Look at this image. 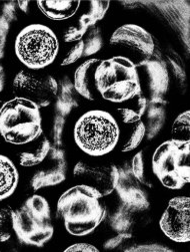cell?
I'll list each match as a JSON object with an SVG mask.
<instances>
[{"label":"cell","mask_w":190,"mask_h":252,"mask_svg":"<svg viewBox=\"0 0 190 252\" xmlns=\"http://www.w3.org/2000/svg\"><path fill=\"white\" fill-rule=\"evenodd\" d=\"M103 195L92 187L77 185L61 194L57 201V218L73 236H85L103 221L106 206Z\"/></svg>","instance_id":"cell-1"},{"label":"cell","mask_w":190,"mask_h":252,"mask_svg":"<svg viewBox=\"0 0 190 252\" xmlns=\"http://www.w3.org/2000/svg\"><path fill=\"white\" fill-rule=\"evenodd\" d=\"M94 82L101 98L114 104H123L141 93L137 67L124 56L100 60L94 72Z\"/></svg>","instance_id":"cell-2"},{"label":"cell","mask_w":190,"mask_h":252,"mask_svg":"<svg viewBox=\"0 0 190 252\" xmlns=\"http://www.w3.org/2000/svg\"><path fill=\"white\" fill-rule=\"evenodd\" d=\"M42 135L40 108L32 101L15 97L0 107V136L8 144L22 146Z\"/></svg>","instance_id":"cell-3"},{"label":"cell","mask_w":190,"mask_h":252,"mask_svg":"<svg viewBox=\"0 0 190 252\" xmlns=\"http://www.w3.org/2000/svg\"><path fill=\"white\" fill-rule=\"evenodd\" d=\"M73 136L75 144L83 153L91 157H102L117 146L120 129L110 113L91 110L75 123Z\"/></svg>","instance_id":"cell-4"},{"label":"cell","mask_w":190,"mask_h":252,"mask_svg":"<svg viewBox=\"0 0 190 252\" xmlns=\"http://www.w3.org/2000/svg\"><path fill=\"white\" fill-rule=\"evenodd\" d=\"M12 219L13 231L25 244L39 247L53 236L50 206L41 195L34 194L28 197L16 211H13Z\"/></svg>","instance_id":"cell-5"},{"label":"cell","mask_w":190,"mask_h":252,"mask_svg":"<svg viewBox=\"0 0 190 252\" xmlns=\"http://www.w3.org/2000/svg\"><path fill=\"white\" fill-rule=\"evenodd\" d=\"M14 50L18 60L30 70H40L51 65L59 51L55 33L43 24L24 27L15 39Z\"/></svg>","instance_id":"cell-6"},{"label":"cell","mask_w":190,"mask_h":252,"mask_svg":"<svg viewBox=\"0 0 190 252\" xmlns=\"http://www.w3.org/2000/svg\"><path fill=\"white\" fill-rule=\"evenodd\" d=\"M190 142L172 139L162 143L152 157V171L169 189H180L190 181Z\"/></svg>","instance_id":"cell-7"},{"label":"cell","mask_w":190,"mask_h":252,"mask_svg":"<svg viewBox=\"0 0 190 252\" xmlns=\"http://www.w3.org/2000/svg\"><path fill=\"white\" fill-rule=\"evenodd\" d=\"M12 90L16 97L28 99L39 108H44L56 97L58 85L51 75L22 70L13 80Z\"/></svg>","instance_id":"cell-8"},{"label":"cell","mask_w":190,"mask_h":252,"mask_svg":"<svg viewBox=\"0 0 190 252\" xmlns=\"http://www.w3.org/2000/svg\"><path fill=\"white\" fill-rule=\"evenodd\" d=\"M111 46L128 52L140 63L149 59L154 52V42L149 32L136 24H125L117 28L110 37Z\"/></svg>","instance_id":"cell-9"},{"label":"cell","mask_w":190,"mask_h":252,"mask_svg":"<svg viewBox=\"0 0 190 252\" xmlns=\"http://www.w3.org/2000/svg\"><path fill=\"white\" fill-rule=\"evenodd\" d=\"M73 177L80 184L97 189L103 196L109 195L119 182V172L112 163L79 161L74 166Z\"/></svg>","instance_id":"cell-10"},{"label":"cell","mask_w":190,"mask_h":252,"mask_svg":"<svg viewBox=\"0 0 190 252\" xmlns=\"http://www.w3.org/2000/svg\"><path fill=\"white\" fill-rule=\"evenodd\" d=\"M161 231L170 240L178 243L190 240L189 197L176 196L169 200L159 220Z\"/></svg>","instance_id":"cell-11"},{"label":"cell","mask_w":190,"mask_h":252,"mask_svg":"<svg viewBox=\"0 0 190 252\" xmlns=\"http://www.w3.org/2000/svg\"><path fill=\"white\" fill-rule=\"evenodd\" d=\"M99 59H88L83 62L74 73V88L77 93L89 101L96 99L94 72Z\"/></svg>","instance_id":"cell-12"},{"label":"cell","mask_w":190,"mask_h":252,"mask_svg":"<svg viewBox=\"0 0 190 252\" xmlns=\"http://www.w3.org/2000/svg\"><path fill=\"white\" fill-rule=\"evenodd\" d=\"M19 182V175L13 161L0 155V201L11 196Z\"/></svg>","instance_id":"cell-13"},{"label":"cell","mask_w":190,"mask_h":252,"mask_svg":"<svg viewBox=\"0 0 190 252\" xmlns=\"http://www.w3.org/2000/svg\"><path fill=\"white\" fill-rule=\"evenodd\" d=\"M38 8L48 19L67 20L78 11L80 1H37Z\"/></svg>","instance_id":"cell-14"},{"label":"cell","mask_w":190,"mask_h":252,"mask_svg":"<svg viewBox=\"0 0 190 252\" xmlns=\"http://www.w3.org/2000/svg\"><path fill=\"white\" fill-rule=\"evenodd\" d=\"M139 65H145L151 91L155 94L165 93L168 87V73L166 68L156 61H145Z\"/></svg>","instance_id":"cell-15"},{"label":"cell","mask_w":190,"mask_h":252,"mask_svg":"<svg viewBox=\"0 0 190 252\" xmlns=\"http://www.w3.org/2000/svg\"><path fill=\"white\" fill-rule=\"evenodd\" d=\"M49 151L50 143L44 135H41L35 141L33 148L19 154V164L25 167L39 164L45 159Z\"/></svg>","instance_id":"cell-16"},{"label":"cell","mask_w":190,"mask_h":252,"mask_svg":"<svg viewBox=\"0 0 190 252\" xmlns=\"http://www.w3.org/2000/svg\"><path fill=\"white\" fill-rule=\"evenodd\" d=\"M126 103H128L126 107H121L116 109L122 122L124 124L130 125L138 121H141V118L144 115L147 107L146 98L140 93L139 95L127 101Z\"/></svg>","instance_id":"cell-17"},{"label":"cell","mask_w":190,"mask_h":252,"mask_svg":"<svg viewBox=\"0 0 190 252\" xmlns=\"http://www.w3.org/2000/svg\"><path fill=\"white\" fill-rule=\"evenodd\" d=\"M65 175L60 167H50V169L38 171L31 180V186L34 190H38L46 187H53L62 183Z\"/></svg>","instance_id":"cell-18"},{"label":"cell","mask_w":190,"mask_h":252,"mask_svg":"<svg viewBox=\"0 0 190 252\" xmlns=\"http://www.w3.org/2000/svg\"><path fill=\"white\" fill-rule=\"evenodd\" d=\"M88 4H89L88 11L84 13L79 19V23L86 26L87 28L89 26L96 24V22L100 21L104 17V15L106 14L109 8L110 2L99 1V0H96V1H90Z\"/></svg>","instance_id":"cell-19"},{"label":"cell","mask_w":190,"mask_h":252,"mask_svg":"<svg viewBox=\"0 0 190 252\" xmlns=\"http://www.w3.org/2000/svg\"><path fill=\"white\" fill-rule=\"evenodd\" d=\"M130 125H132L130 135L124 142L123 147L121 149V151L123 153L131 152V151L135 150L141 144L142 140L144 139L145 132H146L145 125L142 121H138V122H136L134 124H130Z\"/></svg>","instance_id":"cell-20"},{"label":"cell","mask_w":190,"mask_h":252,"mask_svg":"<svg viewBox=\"0 0 190 252\" xmlns=\"http://www.w3.org/2000/svg\"><path fill=\"white\" fill-rule=\"evenodd\" d=\"M13 211L9 207L0 208V242L8 240L13 230Z\"/></svg>","instance_id":"cell-21"},{"label":"cell","mask_w":190,"mask_h":252,"mask_svg":"<svg viewBox=\"0 0 190 252\" xmlns=\"http://www.w3.org/2000/svg\"><path fill=\"white\" fill-rule=\"evenodd\" d=\"M172 135L176 140H189V111L180 114L173 123Z\"/></svg>","instance_id":"cell-22"},{"label":"cell","mask_w":190,"mask_h":252,"mask_svg":"<svg viewBox=\"0 0 190 252\" xmlns=\"http://www.w3.org/2000/svg\"><path fill=\"white\" fill-rule=\"evenodd\" d=\"M84 48H85V42L83 40L77 42L65 55L61 62V66H68L75 62H77L82 55L84 54Z\"/></svg>","instance_id":"cell-23"},{"label":"cell","mask_w":190,"mask_h":252,"mask_svg":"<svg viewBox=\"0 0 190 252\" xmlns=\"http://www.w3.org/2000/svg\"><path fill=\"white\" fill-rule=\"evenodd\" d=\"M87 27L79 23L76 26H70L66 29V31L63 34V40L66 43H69V42H79L82 40L83 36L85 35L87 31Z\"/></svg>","instance_id":"cell-24"},{"label":"cell","mask_w":190,"mask_h":252,"mask_svg":"<svg viewBox=\"0 0 190 252\" xmlns=\"http://www.w3.org/2000/svg\"><path fill=\"white\" fill-rule=\"evenodd\" d=\"M132 171L135 178L142 184L147 185V180L144 174V160H143V152L140 151L137 153L132 159Z\"/></svg>","instance_id":"cell-25"},{"label":"cell","mask_w":190,"mask_h":252,"mask_svg":"<svg viewBox=\"0 0 190 252\" xmlns=\"http://www.w3.org/2000/svg\"><path fill=\"white\" fill-rule=\"evenodd\" d=\"M65 251H83V252H95V251H99V249L95 246H93L92 244L89 243H75L70 245L69 247H67L65 249Z\"/></svg>","instance_id":"cell-26"},{"label":"cell","mask_w":190,"mask_h":252,"mask_svg":"<svg viewBox=\"0 0 190 252\" xmlns=\"http://www.w3.org/2000/svg\"><path fill=\"white\" fill-rule=\"evenodd\" d=\"M101 46V39L99 37H93L89 40V45L84 48L85 54H93L94 52L98 51Z\"/></svg>","instance_id":"cell-27"},{"label":"cell","mask_w":190,"mask_h":252,"mask_svg":"<svg viewBox=\"0 0 190 252\" xmlns=\"http://www.w3.org/2000/svg\"><path fill=\"white\" fill-rule=\"evenodd\" d=\"M29 4H30L29 1H19V2H18V5H19L20 9H21L22 11H24L25 13H27V11H28V5H29Z\"/></svg>","instance_id":"cell-28"},{"label":"cell","mask_w":190,"mask_h":252,"mask_svg":"<svg viewBox=\"0 0 190 252\" xmlns=\"http://www.w3.org/2000/svg\"><path fill=\"white\" fill-rule=\"evenodd\" d=\"M2 71L0 70V90H1L2 88Z\"/></svg>","instance_id":"cell-29"},{"label":"cell","mask_w":190,"mask_h":252,"mask_svg":"<svg viewBox=\"0 0 190 252\" xmlns=\"http://www.w3.org/2000/svg\"><path fill=\"white\" fill-rule=\"evenodd\" d=\"M1 105H2V103H1V101H0V107H1Z\"/></svg>","instance_id":"cell-30"}]
</instances>
